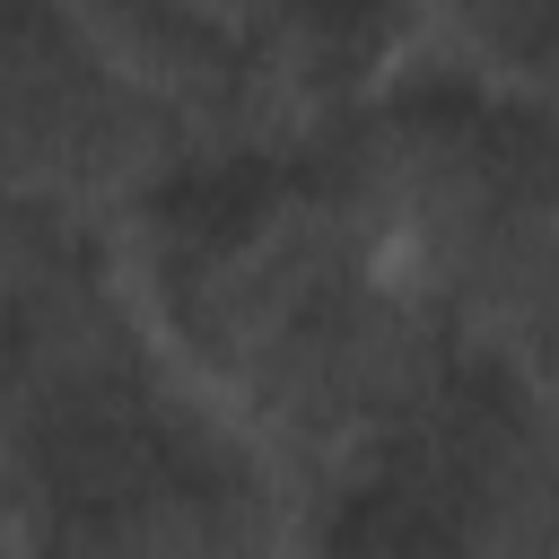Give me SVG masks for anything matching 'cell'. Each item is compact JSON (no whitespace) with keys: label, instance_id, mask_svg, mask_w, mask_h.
<instances>
[{"label":"cell","instance_id":"6da1fadb","mask_svg":"<svg viewBox=\"0 0 559 559\" xmlns=\"http://www.w3.org/2000/svg\"><path fill=\"white\" fill-rule=\"evenodd\" d=\"M297 148L358 245L454 332V349L542 376L550 140L533 96L428 79L341 105Z\"/></svg>","mask_w":559,"mask_h":559},{"label":"cell","instance_id":"7a4b0ae2","mask_svg":"<svg viewBox=\"0 0 559 559\" xmlns=\"http://www.w3.org/2000/svg\"><path fill=\"white\" fill-rule=\"evenodd\" d=\"M192 166L175 114L61 9L0 0V192L87 227L131 218Z\"/></svg>","mask_w":559,"mask_h":559}]
</instances>
